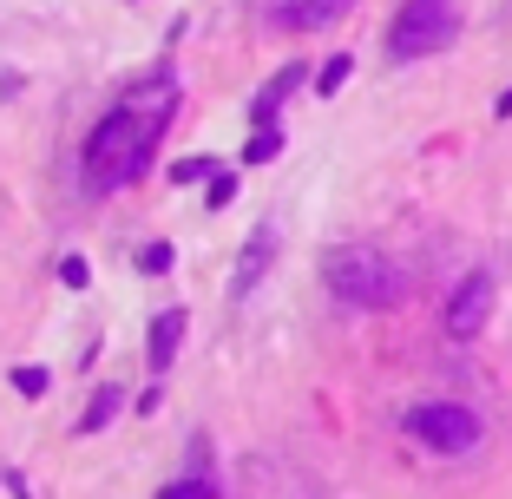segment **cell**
<instances>
[{
  "instance_id": "obj_1",
  "label": "cell",
  "mask_w": 512,
  "mask_h": 499,
  "mask_svg": "<svg viewBox=\"0 0 512 499\" xmlns=\"http://www.w3.org/2000/svg\"><path fill=\"white\" fill-rule=\"evenodd\" d=\"M171 112H178V79H171V73L138 79L119 106L99 119V132L86 138V178L99 184V191L132 184L138 171L151 165V152H158V138H165Z\"/></svg>"
},
{
  "instance_id": "obj_2",
  "label": "cell",
  "mask_w": 512,
  "mask_h": 499,
  "mask_svg": "<svg viewBox=\"0 0 512 499\" xmlns=\"http://www.w3.org/2000/svg\"><path fill=\"white\" fill-rule=\"evenodd\" d=\"M322 283H329L335 303H355V309H394L407 296V270L368 243H335L322 250Z\"/></svg>"
},
{
  "instance_id": "obj_3",
  "label": "cell",
  "mask_w": 512,
  "mask_h": 499,
  "mask_svg": "<svg viewBox=\"0 0 512 499\" xmlns=\"http://www.w3.org/2000/svg\"><path fill=\"white\" fill-rule=\"evenodd\" d=\"M453 33H460L453 0H401V14H394V27H388V60L414 66V60H427V53H440Z\"/></svg>"
},
{
  "instance_id": "obj_4",
  "label": "cell",
  "mask_w": 512,
  "mask_h": 499,
  "mask_svg": "<svg viewBox=\"0 0 512 499\" xmlns=\"http://www.w3.org/2000/svg\"><path fill=\"white\" fill-rule=\"evenodd\" d=\"M407 440H421L427 454H473L480 447V414L467 408V401H421V408L407 414Z\"/></svg>"
},
{
  "instance_id": "obj_5",
  "label": "cell",
  "mask_w": 512,
  "mask_h": 499,
  "mask_svg": "<svg viewBox=\"0 0 512 499\" xmlns=\"http://www.w3.org/2000/svg\"><path fill=\"white\" fill-rule=\"evenodd\" d=\"M486 316H493V270H467L460 283L447 289V309H440V322H447L453 342H473V335L486 329Z\"/></svg>"
},
{
  "instance_id": "obj_6",
  "label": "cell",
  "mask_w": 512,
  "mask_h": 499,
  "mask_svg": "<svg viewBox=\"0 0 512 499\" xmlns=\"http://www.w3.org/2000/svg\"><path fill=\"white\" fill-rule=\"evenodd\" d=\"M276 263V224H256L250 230V243L237 250V270H230V296H256V283H263V270Z\"/></svg>"
},
{
  "instance_id": "obj_7",
  "label": "cell",
  "mask_w": 512,
  "mask_h": 499,
  "mask_svg": "<svg viewBox=\"0 0 512 499\" xmlns=\"http://www.w3.org/2000/svg\"><path fill=\"white\" fill-rule=\"evenodd\" d=\"M348 7H355V0H283V7H276V27L322 33V27H335V20H342Z\"/></svg>"
},
{
  "instance_id": "obj_8",
  "label": "cell",
  "mask_w": 512,
  "mask_h": 499,
  "mask_svg": "<svg viewBox=\"0 0 512 499\" xmlns=\"http://www.w3.org/2000/svg\"><path fill=\"white\" fill-rule=\"evenodd\" d=\"M178 342H184V309H165V316L151 322V342H145L151 375H165V368L178 362Z\"/></svg>"
},
{
  "instance_id": "obj_9",
  "label": "cell",
  "mask_w": 512,
  "mask_h": 499,
  "mask_svg": "<svg viewBox=\"0 0 512 499\" xmlns=\"http://www.w3.org/2000/svg\"><path fill=\"white\" fill-rule=\"evenodd\" d=\"M302 73H309V66H283V73H276V79H270V86L256 92V106H250V119H256V125H276V106H283L289 92H296V86H302Z\"/></svg>"
},
{
  "instance_id": "obj_10",
  "label": "cell",
  "mask_w": 512,
  "mask_h": 499,
  "mask_svg": "<svg viewBox=\"0 0 512 499\" xmlns=\"http://www.w3.org/2000/svg\"><path fill=\"white\" fill-rule=\"evenodd\" d=\"M119 408H125V394L112 388V381H106V388H92L86 414H79V434H99V427H112V414H119Z\"/></svg>"
},
{
  "instance_id": "obj_11",
  "label": "cell",
  "mask_w": 512,
  "mask_h": 499,
  "mask_svg": "<svg viewBox=\"0 0 512 499\" xmlns=\"http://www.w3.org/2000/svg\"><path fill=\"white\" fill-rule=\"evenodd\" d=\"M276 152H283V125H263V132L243 145V165H270Z\"/></svg>"
},
{
  "instance_id": "obj_12",
  "label": "cell",
  "mask_w": 512,
  "mask_h": 499,
  "mask_svg": "<svg viewBox=\"0 0 512 499\" xmlns=\"http://www.w3.org/2000/svg\"><path fill=\"white\" fill-rule=\"evenodd\" d=\"M158 499H224L217 493V480H204V473H191V480H171Z\"/></svg>"
},
{
  "instance_id": "obj_13",
  "label": "cell",
  "mask_w": 512,
  "mask_h": 499,
  "mask_svg": "<svg viewBox=\"0 0 512 499\" xmlns=\"http://www.w3.org/2000/svg\"><path fill=\"white\" fill-rule=\"evenodd\" d=\"M348 73H355V60H348V53H335V60L316 73V86H322V92H342V86H348Z\"/></svg>"
},
{
  "instance_id": "obj_14",
  "label": "cell",
  "mask_w": 512,
  "mask_h": 499,
  "mask_svg": "<svg viewBox=\"0 0 512 499\" xmlns=\"http://www.w3.org/2000/svg\"><path fill=\"white\" fill-rule=\"evenodd\" d=\"M138 270H145V276H165L171 270V243H145V250H138Z\"/></svg>"
},
{
  "instance_id": "obj_15",
  "label": "cell",
  "mask_w": 512,
  "mask_h": 499,
  "mask_svg": "<svg viewBox=\"0 0 512 499\" xmlns=\"http://www.w3.org/2000/svg\"><path fill=\"white\" fill-rule=\"evenodd\" d=\"M14 388L27 394V401H40V394H46V368H33V362H27V368H14Z\"/></svg>"
},
{
  "instance_id": "obj_16",
  "label": "cell",
  "mask_w": 512,
  "mask_h": 499,
  "mask_svg": "<svg viewBox=\"0 0 512 499\" xmlns=\"http://www.w3.org/2000/svg\"><path fill=\"white\" fill-rule=\"evenodd\" d=\"M211 158H184V165H171V184H197V178H211Z\"/></svg>"
},
{
  "instance_id": "obj_17",
  "label": "cell",
  "mask_w": 512,
  "mask_h": 499,
  "mask_svg": "<svg viewBox=\"0 0 512 499\" xmlns=\"http://www.w3.org/2000/svg\"><path fill=\"white\" fill-rule=\"evenodd\" d=\"M60 283H66V289H86V283H92L86 257H60Z\"/></svg>"
},
{
  "instance_id": "obj_18",
  "label": "cell",
  "mask_w": 512,
  "mask_h": 499,
  "mask_svg": "<svg viewBox=\"0 0 512 499\" xmlns=\"http://www.w3.org/2000/svg\"><path fill=\"white\" fill-rule=\"evenodd\" d=\"M230 197H237V178H217V184H211V211H224Z\"/></svg>"
},
{
  "instance_id": "obj_19",
  "label": "cell",
  "mask_w": 512,
  "mask_h": 499,
  "mask_svg": "<svg viewBox=\"0 0 512 499\" xmlns=\"http://www.w3.org/2000/svg\"><path fill=\"white\" fill-rule=\"evenodd\" d=\"M493 112H499V119H512V86L499 92V106H493Z\"/></svg>"
}]
</instances>
